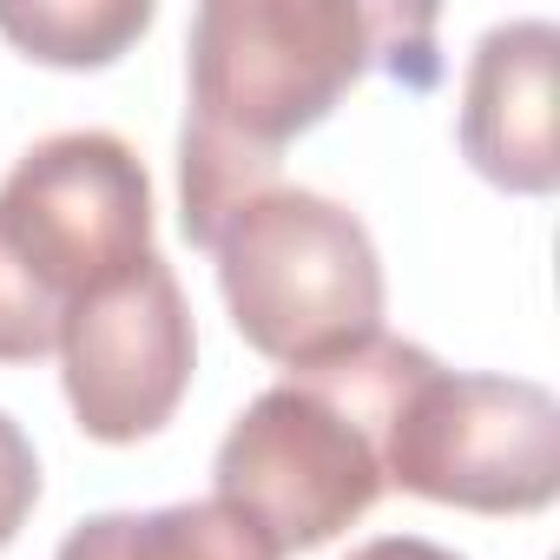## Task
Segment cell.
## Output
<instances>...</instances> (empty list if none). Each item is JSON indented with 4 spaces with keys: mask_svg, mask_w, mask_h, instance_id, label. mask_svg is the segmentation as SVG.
Masks as SVG:
<instances>
[{
    "mask_svg": "<svg viewBox=\"0 0 560 560\" xmlns=\"http://www.w3.org/2000/svg\"><path fill=\"white\" fill-rule=\"evenodd\" d=\"M191 106L178 132V224H218L277 185V159L376 67V8L350 0H205L185 34Z\"/></svg>",
    "mask_w": 560,
    "mask_h": 560,
    "instance_id": "6da1fadb",
    "label": "cell"
},
{
    "mask_svg": "<svg viewBox=\"0 0 560 560\" xmlns=\"http://www.w3.org/2000/svg\"><path fill=\"white\" fill-rule=\"evenodd\" d=\"M429 363L422 343L370 337L337 363L291 370L224 429L211 501L237 508L277 553H311L383 501V422L402 383Z\"/></svg>",
    "mask_w": 560,
    "mask_h": 560,
    "instance_id": "7a4b0ae2",
    "label": "cell"
},
{
    "mask_svg": "<svg viewBox=\"0 0 560 560\" xmlns=\"http://www.w3.org/2000/svg\"><path fill=\"white\" fill-rule=\"evenodd\" d=\"M152 257V178L119 132H54L0 178V363H40L60 324Z\"/></svg>",
    "mask_w": 560,
    "mask_h": 560,
    "instance_id": "3957f363",
    "label": "cell"
},
{
    "mask_svg": "<svg viewBox=\"0 0 560 560\" xmlns=\"http://www.w3.org/2000/svg\"><path fill=\"white\" fill-rule=\"evenodd\" d=\"M218 291L237 337L284 363L317 370L383 337V257L370 224L304 185H270L244 198L218 237Z\"/></svg>",
    "mask_w": 560,
    "mask_h": 560,
    "instance_id": "277c9868",
    "label": "cell"
},
{
    "mask_svg": "<svg viewBox=\"0 0 560 560\" xmlns=\"http://www.w3.org/2000/svg\"><path fill=\"white\" fill-rule=\"evenodd\" d=\"M383 481L468 514H540L560 494V402L547 383L429 357L383 422Z\"/></svg>",
    "mask_w": 560,
    "mask_h": 560,
    "instance_id": "5b68a950",
    "label": "cell"
},
{
    "mask_svg": "<svg viewBox=\"0 0 560 560\" xmlns=\"http://www.w3.org/2000/svg\"><path fill=\"white\" fill-rule=\"evenodd\" d=\"M198 330L172 264L152 250L60 324V383L93 442H145L191 389Z\"/></svg>",
    "mask_w": 560,
    "mask_h": 560,
    "instance_id": "8992f818",
    "label": "cell"
},
{
    "mask_svg": "<svg viewBox=\"0 0 560 560\" xmlns=\"http://www.w3.org/2000/svg\"><path fill=\"white\" fill-rule=\"evenodd\" d=\"M553 21H501L475 40L462 80V159L521 198H547L560 185V132H553Z\"/></svg>",
    "mask_w": 560,
    "mask_h": 560,
    "instance_id": "52a82bcc",
    "label": "cell"
},
{
    "mask_svg": "<svg viewBox=\"0 0 560 560\" xmlns=\"http://www.w3.org/2000/svg\"><path fill=\"white\" fill-rule=\"evenodd\" d=\"M54 560H284V553L224 501H172V508H113L73 521Z\"/></svg>",
    "mask_w": 560,
    "mask_h": 560,
    "instance_id": "ba28073f",
    "label": "cell"
},
{
    "mask_svg": "<svg viewBox=\"0 0 560 560\" xmlns=\"http://www.w3.org/2000/svg\"><path fill=\"white\" fill-rule=\"evenodd\" d=\"M152 27V0H0V34L40 67H113Z\"/></svg>",
    "mask_w": 560,
    "mask_h": 560,
    "instance_id": "9c48e42d",
    "label": "cell"
},
{
    "mask_svg": "<svg viewBox=\"0 0 560 560\" xmlns=\"http://www.w3.org/2000/svg\"><path fill=\"white\" fill-rule=\"evenodd\" d=\"M34 501H40V455L27 442V429L0 409V547L27 527Z\"/></svg>",
    "mask_w": 560,
    "mask_h": 560,
    "instance_id": "30bf717a",
    "label": "cell"
},
{
    "mask_svg": "<svg viewBox=\"0 0 560 560\" xmlns=\"http://www.w3.org/2000/svg\"><path fill=\"white\" fill-rule=\"evenodd\" d=\"M350 560H462V553L442 547V540H422V534H376V540H363Z\"/></svg>",
    "mask_w": 560,
    "mask_h": 560,
    "instance_id": "8fae6325",
    "label": "cell"
}]
</instances>
